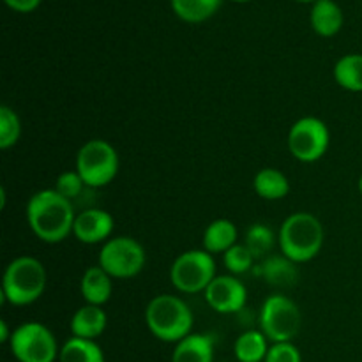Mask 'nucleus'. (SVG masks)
<instances>
[{"instance_id": "1", "label": "nucleus", "mask_w": 362, "mask_h": 362, "mask_svg": "<svg viewBox=\"0 0 362 362\" xmlns=\"http://www.w3.org/2000/svg\"><path fill=\"white\" fill-rule=\"evenodd\" d=\"M73 202L64 198L55 189L37 191L27 204V221L32 233L46 244H59L73 233Z\"/></svg>"}, {"instance_id": "2", "label": "nucleus", "mask_w": 362, "mask_h": 362, "mask_svg": "<svg viewBox=\"0 0 362 362\" xmlns=\"http://www.w3.org/2000/svg\"><path fill=\"white\" fill-rule=\"evenodd\" d=\"M325 232L320 219L310 212H296L283 221L278 233L281 253L296 264L313 260L324 247Z\"/></svg>"}, {"instance_id": "3", "label": "nucleus", "mask_w": 362, "mask_h": 362, "mask_svg": "<svg viewBox=\"0 0 362 362\" xmlns=\"http://www.w3.org/2000/svg\"><path fill=\"white\" fill-rule=\"evenodd\" d=\"M145 322L154 338L165 343H179L191 334L193 311L177 296H156L145 308Z\"/></svg>"}, {"instance_id": "4", "label": "nucleus", "mask_w": 362, "mask_h": 362, "mask_svg": "<svg viewBox=\"0 0 362 362\" xmlns=\"http://www.w3.org/2000/svg\"><path fill=\"white\" fill-rule=\"evenodd\" d=\"M46 290V269L37 258L18 257L4 271L2 303L11 306H30Z\"/></svg>"}, {"instance_id": "5", "label": "nucleus", "mask_w": 362, "mask_h": 362, "mask_svg": "<svg viewBox=\"0 0 362 362\" xmlns=\"http://www.w3.org/2000/svg\"><path fill=\"white\" fill-rule=\"evenodd\" d=\"M119 154L110 141L94 138L80 147L76 154V172L90 189L108 186L119 173Z\"/></svg>"}, {"instance_id": "6", "label": "nucleus", "mask_w": 362, "mask_h": 362, "mask_svg": "<svg viewBox=\"0 0 362 362\" xmlns=\"http://www.w3.org/2000/svg\"><path fill=\"white\" fill-rule=\"evenodd\" d=\"M303 317L290 297L274 293L267 297L260 310V331L271 343H288L299 334Z\"/></svg>"}, {"instance_id": "7", "label": "nucleus", "mask_w": 362, "mask_h": 362, "mask_svg": "<svg viewBox=\"0 0 362 362\" xmlns=\"http://www.w3.org/2000/svg\"><path fill=\"white\" fill-rule=\"evenodd\" d=\"M11 354L18 362H55L60 349L53 332L39 322H25L13 331Z\"/></svg>"}, {"instance_id": "8", "label": "nucleus", "mask_w": 362, "mask_h": 362, "mask_svg": "<svg viewBox=\"0 0 362 362\" xmlns=\"http://www.w3.org/2000/svg\"><path fill=\"white\" fill-rule=\"evenodd\" d=\"M216 278L214 255L205 250H189L175 258L170 267L172 285L182 293L205 292Z\"/></svg>"}, {"instance_id": "9", "label": "nucleus", "mask_w": 362, "mask_h": 362, "mask_svg": "<svg viewBox=\"0 0 362 362\" xmlns=\"http://www.w3.org/2000/svg\"><path fill=\"white\" fill-rule=\"evenodd\" d=\"M147 262L144 246L133 237H112L99 251V267L113 279H129L140 274Z\"/></svg>"}, {"instance_id": "10", "label": "nucleus", "mask_w": 362, "mask_h": 362, "mask_svg": "<svg viewBox=\"0 0 362 362\" xmlns=\"http://www.w3.org/2000/svg\"><path fill=\"white\" fill-rule=\"evenodd\" d=\"M329 144V127L318 117H303L288 131V151L300 163H315L324 158Z\"/></svg>"}, {"instance_id": "11", "label": "nucleus", "mask_w": 362, "mask_h": 362, "mask_svg": "<svg viewBox=\"0 0 362 362\" xmlns=\"http://www.w3.org/2000/svg\"><path fill=\"white\" fill-rule=\"evenodd\" d=\"M204 297L216 313L233 315L246 306L247 288L237 276H216L204 292Z\"/></svg>"}, {"instance_id": "12", "label": "nucleus", "mask_w": 362, "mask_h": 362, "mask_svg": "<svg viewBox=\"0 0 362 362\" xmlns=\"http://www.w3.org/2000/svg\"><path fill=\"white\" fill-rule=\"evenodd\" d=\"M113 228H115V219L108 211L103 209H85L80 214H76L74 219L73 235L81 244H94L103 243L112 239Z\"/></svg>"}, {"instance_id": "13", "label": "nucleus", "mask_w": 362, "mask_h": 362, "mask_svg": "<svg viewBox=\"0 0 362 362\" xmlns=\"http://www.w3.org/2000/svg\"><path fill=\"white\" fill-rule=\"evenodd\" d=\"M80 293L92 306H105L113 293V278L99 265L88 267L80 279Z\"/></svg>"}, {"instance_id": "14", "label": "nucleus", "mask_w": 362, "mask_h": 362, "mask_svg": "<svg viewBox=\"0 0 362 362\" xmlns=\"http://www.w3.org/2000/svg\"><path fill=\"white\" fill-rule=\"evenodd\" d=\"M106 325H108V317H106L105 310L101 306L85 304L74 311L69 329L74 338L94 339L95 341V338L105 332Z\"/></svg>"}, {"instance_id": "15", "label": "nucleus", "mask_w": 362, "mask_h": 362, "mask_svg": "<svg viewBox=\"0 0 362 362\" xmlns=\"http://www.w3.org/2000/svg\"><path fill=\"white\" fill-rule=\"evenodd\" d=\"M257 274L264 279L267 285L278 286V288H290L299 279L297 264L290 258L283 257H269L257 265Z\"/></svg>"}, {"instance_id": "16", "label": "nucleus", "mask_w": 362, "mask_h": 362, "mask_svg": "<svg viewBox=\"0 0 362 362\" xmlns=\"http://www.w3.org/2000/svg\"><path fill=\"white\" fill-rule=\"evenodd\" d=\"M172 362H214V338L191 332L175 345Z\"/></svg>"}, {"instance_id": "17", "label": "nucleus", "mask_w": 362, "mask_h": 362, "mask_svg": "<svg viewBox=\"0 0 362 362\" xmlns=\"http://www.w3.org/2000/svg\"><path fill=\"white\" fill-rule=\"evenodd\" d=\"M311 27L322 37H332L343 27V11L334 0H317L311 9Z\"/></svg>"}, {"instance_id": "18", "label": "nucleus", "mask_w": 362, "mask_h": 362, "mask_svg": "<svg viewBox=\"0 0 362 362\" xmlns=\"http://www.w3.org/2000/svg\"><path fill=\"white\" fill-rule=\"evenodd\" d=\"M237 237H239L237 226L230 219H214L212 223H209L204 232V250L211 255H225L230 247L235 246Z\"/></svg>"}, {"instance_id": "19", "label": "nucleus", "mask_w": 362, "mask_h": 362, "mask_svg": "<svg viewBox=\"0 0 362 362\" xmlns=\"http://www.w3.org/2000/svg\"><path fill=\"white\" fill-rule=\"evenodd\" d=\"M253 189L260 198L269 202L283 200L290 193V182L283 172L276 168H264L255 175Z\"/></svg>"}, {"instance_id": "20", "label": "nucleus", "mask_w": 362, "mask_h": 362, "mask_svg": "<svg viewBox=\"0 0 362 362\" xmlns=\"http://www.w3.org/2000/svg\"><path fill=\"white\" fill-rule=\"evenodd\" d=\"M269 339L262 331H246L235 339L233 354L239 362H262L269 352Z\"/></svg>"}, {"instance_id": "21", "label": "nucleus", "mask_w": 362, "mask_h": 362, "mask_svg": "<svg viewBox=\"0 0 362 362\" xmlns=\"http://www.w3.org/2000/svg\"><path fill=\"white\" fill-rule=\"evenodd\" d=\"M334 81L349 92H362V55L349 53L334 64Z\"/></svg>"}, {"instance_id": "22", "label": "nucleus", "mask_w": 362, "mask_h": 362, "mask_svg": "<svg viewBox=\"0 0 362 362\" xmlns=\"http://www.w3.org/2000/svg\"><path fill=\"white\" fill-rule=\"evenodd\" d=\"M59 362H105V354L94 339L73 336L60 349Z\"/></svg>"}, {"instance_id": "23", "label": "nucleus", "mask_w": 362, "mask_h": 362, "mask_svg": "<svg viewBox=\"0 0 362 362\" xmlns=\"http://www.w3.org/2000/svg\"><path fill=\"white\" fill-rule=\"evenodd\" d=\"M221 6V0H172V7L180 20L200 23L209 20Z\"/></svg>"}, {"instance_id": "24", "label": "nucleus", "mask_w": 362, "mask_h": 362, "mask_svg": "<svg viewBox=\"0 0 362 362\" xmlns=\"http://www.w3.org/2000/svg\"><path fill=\"white\" fill-rule=\"evenodd\" d=\"M276 240H278V237H276V233L267 225H264V223H255V225H251L247 228L246 243L244 244H246L247 250L253 253V257L257 260H262V258L265 260V257L274 250Z\"/></svg>"}, {"instance_id": "25", "label": "nucleus", "mask_w": 362, "mask_h": 362, "mask_svg": "<svg viewBox=\"0 0 362 362\" xmlns=\"http://www.w3.org/2000/svg\"><path fill=\"white\" fill-rule=\"evenodd\" d=\"M21 136V120L9 106H0V148L14 147Z\"/></svg>"}, {"instance_id": "26", "label": "nucleus", "mask_w": 362, "mask_h": 362, "mask_svg": "<svg viewBox=\"0 0 362 362\" xmlns=\"http://www.w3.org/2000/svg\"><path fill=\"white\" fill-rule=\"evenodd\" d=\"M223 262H225V267L228 269L232 276H240L246 274L253 269L257 258L253 257L250 250H247L246 244H235L233 247H230L225 255H223Z\"/></svg>"}, {"instance_id": "27", "label": "nucleus", "mask_w": 362, "mask_h": 362, "mask_svg": "<svg viewBox=\"0 0 362 362\" xmlns=\"http://www.w3.org/2000/svg\"><path fill=\"white\" fill-rule=\"evenodd\" d=\"M53 189L62 194L64 198H67L69 202H73L74 198H78L83 193V189H87V184L83 182V179H81L76 170L74 172L69 170V172H62L57 177Z\"/></svg>"}, {"instance_id": "28", "label": "nucleus", "mask_w": 362, "mask_h": 362, "mask_svg": "<svg viewBox=\"0 0 362 362\" xmlns=\"http://www.w3.org/2000/svg\"><path fill=\"white\" fill-rule=\"evenodd\" d=\"M264 362H303V357L292 341L272 343Z\"/></svg>"}, {"instance_id": "29", "label": "nucleus", "mask_w": 362, "mask_h": 362, "mask_svg": "<svg viewBox=\"0 0 362 362\" xmlns=\"http://www.w3.org/2000/svg\"><path fill=\"white\" fill-rule=\"evenodd\" d=\"M4 2L18 13H30L41 4V0H4Z\"/></svg>"}, {"instance_id": "30", "label": "nucleus", "mask_w": 362, "mask_h": 362, "mask_svg": "<svg viewBox=\"0 0 362 362\" xmlns=\"http://www.w3.org/2000/svg\"><path fill=\"white\" fill-rule=\"evenodd\" d=\"M11 336H13V332H11L9 327H7V322L0 320V343H9Z\"/></svg>"}, {"instance_id": "31", "label": "nucleus", "mask_w": 362, "mask_h": 362, "mask_svg": "<svg viewBox=\"0 0 362 362\" xmlns=\"http://www.w3.org/2000/svg\"><path fill=\"white\" fill-rule=\"evenodd\" d=\"M359 191H361V194H362V175H361V179H359Z\"/></svg>"}, {"instance_id": "32", "label": "nucleus", "mask_w": 362, "mask_h": 362, "mask_svg": "<svg viewBox=\"0 0 362 362\" xmlns=\"http://www.w3.org/2000/svg\"><path fill=\"white\" fill-rule=\"evenodd\" d=\"M299 2H313V0H299ZM317 2V0H315Z\"/></svg>"}, {"instance_id": "33", "label": "nucleus", "mask_w": 362, "mask_h": 362, "mask_svg": "<svg viewBox=\"0 0 362 362\" xmlns=\"http://www.w3.org/2000/svg\"><path fill=\"white\" fill-rule=\"evenodd\" d=\"M233 2H247V0H233Z\"/></svg>"}]
</instances>
